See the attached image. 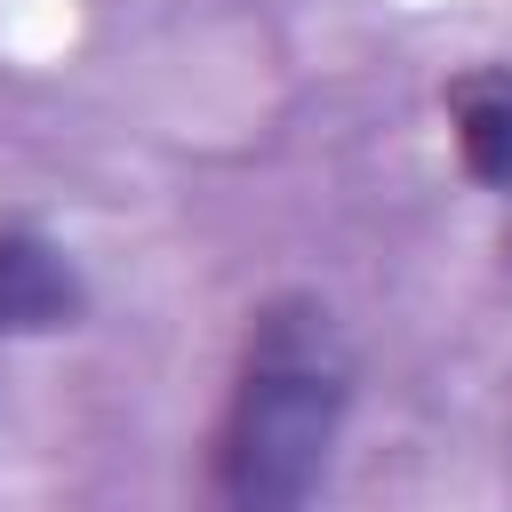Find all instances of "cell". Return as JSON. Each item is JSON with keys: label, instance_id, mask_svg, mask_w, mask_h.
<instances>
[{"label": "cell", "instance_id": "obj_1", "mask_svg": "<svg viewBox=\"0 0 512 512\" xmlns=\"http://www.w3.org/2000/svg\"><path fill=\"white\" fill-rule=\"evenodd\" d=\"M352 344L312 288H280L248 312L208 424V496L232 512H296L320 496L344 416H352Z\"/></svg>", "mask_w": 512, "mask_h": 512}, {"label": "cell", "instance_id": "obj_2", "mask_svg": "<svg viewBox=\"0 0 512 512\" xmlns=\"http://www.w3.org/2000/svg\"><path fill=\"white\" fill-rule=\"evenodd\" d=\"M80 320H88L80 264L32 224H0V336H56Z\"/></svg>", "mask_w": 512, "mask_h": 512}, {"label": "cell", "instance_id": "obj_3", "mask_svg": "<svg viewBox=\"0 0 512 512\" xmlns=\"http://www.w3.org/2000/svg\"><path fill=\"white\" fill-rule=\"evenodd\" d=\"M448 136L480 192L512 200V64H464L448 80Z\"/></svg>", "mask_w": 512, "mask_h": 512}]
</instances>
